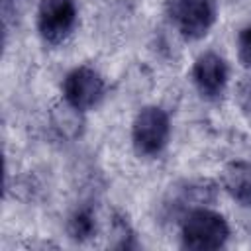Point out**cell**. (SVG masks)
I'll use <instances>...</instances> for the list:
<instances>
[{
  "mask_svg": "<svg viewBox=\"0 0 251 251\" xmlns=\"http://www.w3.org/2000/svg\"><path fill=\"white\" fill-rule=\"evenodd\" d=\"M180 237L186 249H220L229 237V226L222 214L208 208H194L182 220Z\"/></svg>",
  "mask_w": 251,
  "mask_h": 251,
  "instance_id": "obj_1",
  "label": "cell"
},
{
  "mask_svg": "<svg viewBox=\"0 0 251 251\" xmlns=\"http://www.w3.org/2000/svg\"><path fill=\"white\" fill-rule=\"evenodd\" d=\"M171 135V122L163 108L159 106H145L137 112L133 126H131V141L139 155L155 157L159 155Z\"/></svg>",
  "mask_w": 251,
  "mask_h": 251,
  "instance_id": "obj_2",
  "label": "cell"
},
{
  "mask_svg": "<svg viewBox=\"0 0 251 251\" xmlns=\"http://www.w3.org/2000/svg\"><path fill=\"white\" fill-rule=\"evenodd\" d=\"M76 24L75 0H41L37 8V31L49 45L63 43Z\"/></svg>",
  "mask_w": 251,
  "mask_h": 251,
  "instance_id": "obj_3",
  "label": "cell"
},
{
  "mask_svg": "<svg viewBox=\"0 0 251 251\" xmlns=\"http://www.w3.org/2000/svg\"><path fill=\"white\" fill-rule=\"evenodd\" d=\"M104 90H106L104 78L96 69L88 65H80L73 69L63 80V96L67 104L78 112L98 106V102L104 96Z\"/></svg>",
  "mask_w": 251,
  "mask_h": 251,
  "instance_id": "obj_4",
  "label": "cell"
},
{
  "mask_svg": "<svg viewBox=\"0 0 251 251\" xmlns=\"http://www.w3.org/2000/svg\"><path fill=\"white\" fill-rule=\"evenodd\" d=\"M171 20L186 39L204 37L216 22L214 0H171Z\"/></svg>",
  "mask_w": 251,
  "mask_h": 251,
  "instance_id": "obj_5",
  "label": "cell"
},
{
  "mask_svg": "<svg viewBox=\"0 0 251 251\" xmlns=\"http://www.w3.org/2000/svg\"><path fill=\"white\" fill-rule=\"evenodd\" d=\"M227 76L229 73L226 61L214 51L200 55L192 67V80L196 84V90L206 100L222 98L227 86Z\"/></svg>",
  "mask_w": 251,
  "mask_h": 251,
  "instance_id": "obj_6",
  "label": "cell"
},
{
  "mask_svg": "<svg viewBox=\"0 0 251 251\" xmlns=\"http://www.w3.org/2000/svg\"><path fill=\"white\" fill-rule=\"evenodd\" d=\"M224 188L241 206H251V163L235 161L224 171Z\"/></svg>",
  "mask_w": 251,
  "mask_h": 251,
  "instance_id": "obj_7",
  "label": "cell"
},
{
  "mask_svg": "<svg viewBox=\"0 0 251 251\" xmlns=\"http://www.w3.org/2000/svg\"><path fill=\"white\" fill-rule=\"evenodd\" d=\"M67 231H69L71 239H75V241H86L88 237H92L96 231V222H94V214L90 212V208L76 210L69 218Z\"/></svg>",
  "mask_w": 251,
  "mask_h": 251,
  "instance_id": "obj_8",
  "label": "cell"
},
{
  "mask_svg": "<svg viewBox=\"0 0 251 251\" xmlns=\"http://www.w3.org/2000/svg\"><path fill=\"white\" fill-rule=\"evenodd\" d=\"M237 57L243 67L251 69V25H245L237 33Z\"/></svg>",
  "mask_w": 251,
  "mask_h": 251,
  "instance_id": "obj_9",
  "label": "cell"
},
{
  "mask_svg": "<svg viewBox=\"0 0 251 251\" xmlns=\"http://www.w3.org/2000/svg\"><path fill=\"white\" fill-rule=\"evenodd\" d=\"M237 100H239L241 108H243L247 114H251V76H247V78L239 84Z\"/></svg>",
  "mask_w": 251,
  "mask_h": 251,
  "instance_id": "obj_10",
  "label": "cell"
}]
</instances>
